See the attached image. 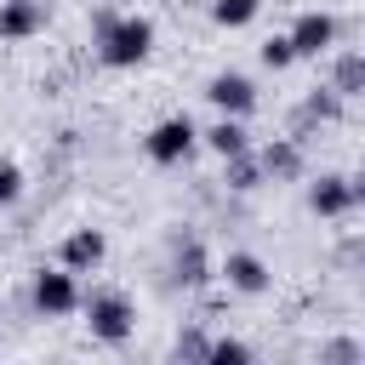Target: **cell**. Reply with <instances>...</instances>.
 <instances>
[{"label": "cell", "instance_id": "6da1fadb", "mask_svg": "<svg viewBox=\"0 0 365 365\" xmlns=\"http://www.w3.org/2000/svg\"><path fill=\"white\" fill-rule=\"evenodd\" d=\"M91 51H97L103 68H137V63H148V51H154V17L97 6L91 11Z\"/></svg>", "mask_w": 365, "mask_h": 365}, {"label": "cell", "instance_id": "7a4b0ae2", "mask_svg": "<svg viewBox=\"0 0 365 365\" xmlns=\"http://www.w3.org/2000/svg\"><path fill=\"white\" fill-rule=\"evenodd\" d=\"M80 314H86L91 342H103V348H125V342H131V331H137V308H131V297H125V291H114V285L80 291Z\"/></svg>", "mask_w": 365, "mask_h": 365}, {"label": "cell", "instance_id": "3957f363", "mask_svg": "<svg viewBox=\"0 0 365 365\" xmlns=\"http://www.w3.org/2000/svg\"><path fill=\"white\" fill-rule=\"evenodd\" d=\"M29 314L34 319H68L80 314V279L57 262V268H34L29 274Z\"/></svg>", "mask_w": 365, "mask_h": 365}, {"label": "cell", "instance_id": "277c9868", "mask_svg": "<svg viewBox=\"0 0 365 365\" xmlns=\"http://www.w3.org/2000/svg\"><path fill=\"white\" fill-rule=\"evenodd\" d=\"M194 148H200V125H194L188 114H165V120H154L148 137H143V154H148L154 165H182Z\"/></svg>", "mask_w": 365, "mask_h": 365}, {"label": "cell", "instance_id": "5b68a950", "mask_svg": "<svg viewBox=\"0 0 365 365\" xmlns=\"http://www.w3.org/2000/svg\"><path fill=\"white\" fill-rule=\"evenodd\" d=\"M359 200H365V188H359V177H348V171H319V177L308 182V211L325 217V222L354 217Z\"/></svg>", "mask_w": 365, "mask_h": 365}, {"label": "cell", "instance_id": "8992f818", "mask_svg": "<svg viewBox=\"0 0 365 365\" xmlns=\"http://www.w3.org/2000/svg\"><path fill=\"white\" fill-rule=\"evenodd\" d=\"M285 40H291L297 57H325V51L342 40V23H336V11H325V6H302V11L291 17Z\"/></svg>", "mask_w": 365, "mask_h": 365}, {"label": "cell", "instance_id": "52a82bcc", "mask_svg": "<svg viewBox=\"0 0 365 365\" xmlns=\"http://www.w3.org/2000/svg\"><path fill=\"white\" fill-rule=\"evenodd\" d=\"M171 291H205L211 285V251H205V240L200 234H171Z\"/></svg>", "mask_w": 365, "mask_h": 365}, {"label": "cell", "instance_id": "ba28073f", "mask_svg": "<svg viewBox=\"0 0 365 365\" xmlns=\"http://www.w3.org/2000/svg\"><path fill=\"white\" fill-rule=\"evenodd\" d=\"M342 114H348V103H342L331 86H308V91H302V103L291 108V137H297V143H308L314 131L336 125Z\"/></svg>", "mask_w": 365, "mask_h": 365}, {"label": "cell", "instance_id": "9c48e42d", "mask_svg": "<svg viewBox=\"0 0 365 365\" xmlns=\"http://www.w3.org/2000/svg\"><path fill=\"white\" fill-rule=\"evenodd\" d=\"M251 154H257V165H262L268 182H302V177H308V143H297L291 131H285V137H268V143L251 148Z\"/></svg>", "mask_w": 365, "mask_h": 365}, {"label": "cell", "instance_id": "30bf717a", "mask_svg": "<svg viewBox=\"0 0 365 365\" xmlns=\"http://www.w3.org/2000/svg\"><path fill=\"white\" fill-rule=\"evenodd\" d=\"M205 103L217 108V114H251L257 108V80L251 74H240V68H217L211 80H205Z\"/></svg>", "mask_w": 365, "mask_h": 365}, {"label": "cell", "instance_id": "8fae6325", "mask_svg": "<svg viewBox=\"0 0 365 365\" xmlns=\"http://www.w3.org/2000/svg\"><path fill=\"white\" fill-rule=\"evenodd\" d=\"M217 279H222L234 297H262V291L274 285V268H268L257 251H228L222 268H217Z\"/></svg>", "mask_w": 365, "mask_h": 365}, {"label": "cell", "instance_id": "7c38bea8", "mask_svg": "<svg viewBox=\"0 0 365 365\" xmlns=\"http://www.w3.org/2000/svg\"><path fill=\"white\" fill-rule=\"evenodd\" d=\"M103 257H108V234L103 228H68L63 234V251H57V262L68 268V274H97L103 268Z\"/></svg>", "mask_w": 365, "mask_h": 365}, {"label": "cell", "instance_id": "4fadbf2b", "mask_svg": "<svg viewBox=\"0 0 365 365\" xmlns=\"http://www.w3.org/2000/svg\"><path fill=\"white\" fill-rule=\"evenodd\" d=\"M46 23H51L46 0H0V40L6 46H23V40L46 34Z\"/></svg>", "mask_w": 365, "mask_h": 365}, {"label": "cell", "instance_id": "5bb4252c", "mask_svg": "<svg viewBox=\"0 0 365 365\" xmlns=\"http://www.w3.org/2000/svg\"><path fill=\"white\" fill-rule=\"evenodd\" d=\"M325 57H331V80H325V86H331L342 103H359V97H365V51H359V46H331Z\"/></svg>", "mask_w": 365, "mask_h": 365}, {"label": "cell", "instance_id": "9a60e30c", "mask_svg": "<svg viewBox=\"0 0 365 365\" xmlns=\"http://www.w3.org/2000/svg\"><path fill=\"white\" fill-rule=\"evenodd\" d=\"M200 143H205L217 160H228V154H245V148H251V131H245L240 114H217V120L200 131Z\"/></svg>", "mask_w": 365, "mask_h": 365}, {"label": "cell", "instance_id": "2e32d148", "mask_svg": "<svg viewBox=\"0 0 365 365\" xmlns=\"http://www.w3.org/2000/svg\"><path fill=\"white\" fill-rule=\"evenodd\" d=\"M262 182H268V177H262V165H257V154H251V148L222 160V188H228V194H257Z\"/></svg>", "mask_w": 365, "mask_h": 365}, {"label": "cell", "instance_id": "e0dca14e", "mask_svg": "<svg viewBox=\"0 0 365 365\" xmlns=\"http://www.w3.org/2000/svg\"><path fill=\"white\" fill-rule=\"evenodd\" d=\"M205 359H211V365H251V359H257V348L222 331V336H211V342H205Z\"/></svg>", "mask_w": 365, "mask_h": 365}, {"label": "cell", "instance_id": "ac0fdd59", "mask_svg": "<svg viewBox=\"0 0 365 365\" xmlns=\"http://www.w3.org/2000/svg\"><path fill=\"white\" fill-rule=\"evenodd\" d=\"M257 11H262V0H211L217 29H245V23H257Z\"/></svg>", "mask_w": 365, "mask_h": 365}, {"label": "cell", "instance_id": "d6986e66", "mask_svg": "<svg viewBox=\"0 0 365 365\" xmlns=\"http://www.w3.org/2000/svg\"><path fill=\"white\" fill-rule=\"evenodd\" d=\"M257 63H262V68H274V74H285V68L297 63V51H291V40H285V34H268V40L257 46Z\"/></svg>", "mask_w": 365, "mask_h": 365}, {"label": "cell", "instance_id": "ffe728a7", "mask_svg": "<svg viewBox=\"0 0 365 365\" xmlns=\"http://www.w3.org/2000/svg\"><path fill=\"white\" fill-rule=\"evenodd\" d=\"M205 331L200 325H177V336H171V359H205Z\"/></svg>", "mask_w": 365, "mask_h": 365}, {"label": "cell", "instance_id": "44dd1931", "mask_svg": "<svg viewBox=\"0 0 365 365\" xmlns=\"http://www.w3.org/2000/svg\"><path fill=\"white\" fill-rule=\"evenodd\" d=\"M23 188H29L23 165H17V160H0V211H11V205L23 200Z\"/></svg>", "mask_w": 365, "mask_h": 365}, {"label": "cell", "instance_id": "7402d4cb", "mask_svg": "<svg viewBox=\"0 0 365 365\" xmlns=\"http://www.w3.org/2000/svg\"><path fill=\"white\" fill-rule=\"evenodd\" d=\"M319 365H359V342H354V336L325 342V348H319Z\"/></svg>", "mask_w": 365, "mask_h": 365}]
</instances>
